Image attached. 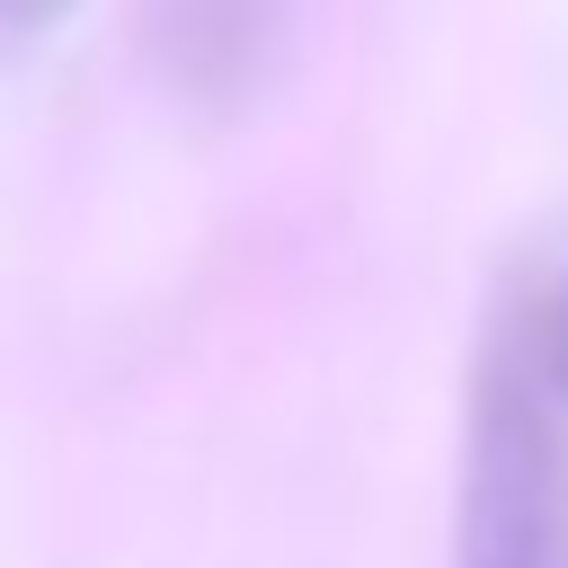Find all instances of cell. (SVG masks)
Here are the masks:
<instances>
[{"mask_svg":"<svg viewBox=\"0 0 568 568\" xmlns=\"http://www.w3.org/2000/svg\"><path fill=\"white\" fill-rule=\"evenodd\" d=\"M453 568H568V382L541 311H515L479 355Z\"/></svg>","mask_w":568,"mask_h":568,"instance_id":"1","label":"cell"},{"mask_svg":"<svg viewBox=\"0 0 568 568\" xmlns=\"http://www.w3.org/2000/svg\"><path fill=\"white\" fill-rule=\"evenodd\" d=\"M62 18H71V0H0V44H36Z\"/></svg>","mask_w":568,"mask_h":568,"instance_id":"2","label":"cell"},{"mask_svg":"<svg viewBox=\"0 0 568 568\" xmlns=\"http://www.w3.org/2000/svg\"><path fill=\"white\" fill-rule=\"evenodd\" d=\"M541 337H550V364H559V382H568V284L541 302Z\"/></svg>","mask_w":568,"mask_h":568,"instance_id":"3","label":"cell"}]
</instances>
